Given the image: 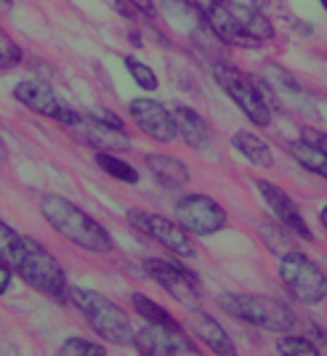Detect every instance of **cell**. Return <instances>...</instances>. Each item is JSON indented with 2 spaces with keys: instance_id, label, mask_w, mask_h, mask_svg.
<instances>
[{
  "instance_id": "cell-20",
  "label": "cell",
  "mask_w": 327,
  "mask_h": 356,
  "mask_svg": "<svg viewBox=\"0 0 327 356\" xmlns=\"http://www.w3.org/2000/svg\"><path fill=\"white\" fill-rule=\"evenodd\" d=\"M232 147L237 149L250 165H258V168H271L274 165V152H271V147H269L261 136L250 134V131H237V134L232 136Z\"/></svg>"
},
{
  "instance_id": "cell-14",
  "label": "cell",
  "mask_w": 327,
  "mask_h": 356,
  "mask_svg": "<svg viewBox=\"0 0 327 356\" xmlns=\"http://www.w3.org/2000/svg\"><path fill=\"white\" fill-rule=\"evenodd\" d=\"M14 99L22 106H27L30 112H35V115L56 120L61 125L72 118V112H74V109H70V106L64 104L59 96L54 93L51 86H45L40 80H22V83H16Z\"/></svg>"
},
{
  "instance_id": "cell-31",
  "label": "cell",
  "mask_w": 327,
  "mask_h": 356,
  "mask_svg": "<svg viewBox=\"0 0 327 356\" xmlns=\"http://www.w3.org/2000/svg\"><path fill=\"white\" fill-rule=\"evenodd\" d=\"M8 287H11V266L0 258V296H6Z\"/></svg>"
},
{
  "instance_id": "cell-10",
  "label": "cell",
  "mask_w": 327,
  "mask_h": 356,
  "mask_svg": "<svg viewBox=\"0 0 327 356\" xmlns=\"http://www.w3.org/2000/svg\"><path fill=\"white\" fill-rule=\"evenodd\" d=\"M176 221L194 237H210L226 226V210L208 194H184L176 202Z\"/></svg>"
},
{
  "instance_id": "cell-11",
  "label": "cell",
  "mask_w": 327,
  "mask_h": 356,
  "mask_svg": "<svg viewBox=\"0 0 327 356\" xmlns=\"http://www.w3.org/2000/svg\"><path fill=\"white\" fill-rule=\"evenodd\" d=\"M144 271L149 280L163 287L170 298H176L184 306H197L202 298V284L197 280V274L189 268L179 266L176 261H165V258H147L144 261Z\"/></svg>"
},
{
  "instance_id": "cell-36",
  "label": "cell",
  "mask_w": 327,
  "mask_h": 356,
  "mask_svg": "<svg viewBox=\"0 0 327 356\" xmlns=\"http://www.w3.org/2000/svg\"><path fill=\"white\" fill-rule=\"evenodd\" d=\"M319 3H322V8H325V11H327V0H319Z\"/></svg>"
},
{
  "instance_id": "cell-19",
  "label": "cell",
  "mask_w": 327,
  "mask_h": 356,
  "mask_svg": "<svg viewBox=\"0 0 327 356\" xmlns=\"http://www.w3.org/2000/svg\"><path fill=\"white\" fill-rule=\"evenodd\" d=\"M173 120H176V128H179V136L186 141V147L192 149H202L208 144L210 131H208V122L202 115H197L192 106H176L173 109Z\"/></svg>"
},
{
  "instance_id": "cell-9",
  "label": "cell",
  "mask_w": 327,
  "mask_h": 356,
  "mask_svg": "<svg viewBox=\"0 0 327 356\" xmlns=\"http://www.w3.org/2000/svg\"><path fill=\"white\" fill-rule=\"evenodd\" d=\"M128 223L134 226L136 232H141L144 237L157 242L160 248H165V250L173 252V255H179V258H194L197 255L192 234L179 221H170V218L157 216V213L131 208L128 210Z\"/></svg>"
},
{
  "instance_id": "cell-7",
  "label": "cell",
  "mask_w": 327,
  "mask_h": 356,
  "mask_svg": "<svg viewBox=\"0 0 327 356\" xmlns=\"http://www.w3.org/2000/svg\"><path fill=\"white\" fill-rule=\"evenodd\" d=\"M64 128L72 134L74 141L96 152H118V149L131 147L122 120L109 109H90L88 115L72 112V118L64 122Z\"/></svg>"
},
{
  "instance_id": "cell-12",
  "label": "cell",
  "mask_w": 327,
  "mask_h": 356,
  "mask_svg": "<svg viewBox=\"0 0 327 356\" xmlns=\"http://www.w3.org/2000/svg\"><path fill=\"white\" fill-rule=\"evenodd\" d=\"M134 348L144 356H176V354H200L197 343L186 335L184 325L163 327L147 325L134 335Z\"/></svg>"
},
{
  "instance_id": "cell-8",
  "label": "cell",
  "mask_w": 327,
  "mask_h": 356,
  "mask_svg": "<svg viewBox=\"0 0 327 356\" xmlns=\"http://www.w3.org/2000/svg\"><path fill=\"white\" fill-rule=\"evenodd\" d=\"M280 280H282L285 290L303 306H317L327 298L325 271L303 252L287 250L280 258Z\"/></svg>"
},
{
  "instance_id": "cell-26",
  "label": "cell",
  "mask_w": 327,
  "mask_h": 356,
  "mask_svg": "<svg viewBox=\"0 0 327 356\" xmlns=\"http://www.w3.org/2000/svg\"><path fill=\"white\" fill-rule=\"evenodd\" d=\"M125 70H128V74L134 77V83L138 86V88L144 90H157V74H154V70L149 67V64H144V61L134 59V56H125Z\"/></svg>"
},
{
  "instance_id": "cell-33",
  "label": "cell",
  "mask_w": 327,
  "mask_h": 356,
  "mask_svg": "<svg viewBox=\"0 0 327 356\" xmlns=\"http://www.w3.org/2000/svg\"><path fill=\"white\" fill-rule=\"evenodd\" d=\"M8 160V147H6V138L0 136V163H6Z\"/></svg>"
},
{
  "instance_id": "cell-30",
  "label": "cell",
  "mask_w": 327,
  "mask_h": 356,
  "mask_svg": "<svg viewBox=\"0 0 327 356\" xmlns=\"http://www.w3.org/2000/svg\"><path fill=\"white\" fill-rule=\"evenodd\" d=\"M253 6L258 8V11H264L269 19H274L277 14L287 16V8H285L282 0H253Z\"/></svg>"
},
{
  "instance_id": "cell-24",
  "label": "cell",
  "mask_w": 327,
  "mask_h": 356,
  "mask_svg": "<svg viewBox=\"0 0 327 356\" xmlns=\"http://www.w3.org/2000/svg\"><path fill=\"white\" fill-rule=\"evenodd\" d=\"M264 83L271 90H282V93H301V86L293 74L282 70L280 64H266L264 67Z\"/></svg>"
},
{
  "instance_id": "cell-25",
  "label": "cell",
  "mask_w": 327,
  "mask_h": 356,
  "mask_svg": "<svg viewBox=\"0 0 327 356\" xmlns=\"http://www.w3.org/2000/svg\"><path fill=\"white\" fill-rule=\"evenodd\" d=\"M277 351L285 356H317L319 346L309 335H285L277 341Z\"/></svg>"
},
{
  "instance_id": "cell-13",
  "label": "cell",
  "mask_w": 327,
  "mask_h": 356,
  "mask_svg": "<svg viewBox=\"0 0 327 356\" xmlns=\"http://www.w3.org/2000/svg\"><path fill=\"white\" fill-rule=\"evenodd\" d=\"M255 189H258V194L264 197V202L269 205V210L277 216V221L282 223L287 232H293V234L301 237L303 242H312L314 234H312V229H309V223L301 216V210H298V205L293 202V197L285 192L282 186L271 184L266 178H255Z\"/></svg>"
},
{
  "instance_id": "cell-28",
  "label": "cell",
  "mask_w": 327,
  "mask_h": 356,
  "mask_svg": "<svg viewBox=\"0 0 327 356\" xmlns=\"http://www.w3.org/2000/svg\"><path fill=\"white\" fill-rule=\"evenodd\" d=\"M19 61H22V48L14 43V38L8 32L0 27V72L14 70Z\"/></svg>"
},
{
  "instance_id": "cell-23",
  "label": "cell",
  "mask_w": 327,
  "mask_h": 356,
  "mask_svg": "<svg viewBox=\"0 0 327 356\" xmlns=\"http://www.w3.org/2000/svg\"><path fill=\"white\" fill-rule=\"evenodd\" d=\"M96 165L104 170L106 176L118 178L122 184H138V170L131 163L120 160L115 152H96Z\"/></svg>"
},
{
  "instance_id": "cell-17",
  "label": "cell",
  "mask_w": 327,
  "mask_h": 356,
  "mask_svg": "<svg viewBox=\"0 0 327 356\" xmlns=\"http://www.w3.org/2000/svg\"><path fill=\"white\" fill-rule=\"evenodd\" d=\"M152 178L165 186V189H184L189 184V168L186 163H181L179 157L173 154H163V152H154V154H147L144 157Z\"/></svg>"
},
{
  "instance_id": "cell-2",
  "label": "cell",
  "mask_w": 327,
  "mask_h": 356,
  "mask_svg": "<svg viewBox=\"0 0 327 356\" xmlns=\"http://www.w3.org/2000/svg\"><path fill=\"white\" fill-rule=\"evenodd\" d=\"M205 16L210 27L221 35L229 45L255 48V45L274 40V24L264 11H258L253 3L245 6L237 0H194Z\"/></svg>"
},
{
  "instance_id": "cell-6",
  "label": "cell",
  "mask_w": 327,
  "mask_h": 356,
  "mask_svg": "<svg viewBox=\"0 0 327 356\" xmlns=\"http://www.w3.org/2000/svg\"><path fill=\"white\" fill-rule=\"evenodd\" d=\"M213 77L218 88L239 106V112L253 125L266 128L271 122V104H269V86L258 83L255 77L232 67L229 61H213Z\"/></svg>"
},
{
  "instance_id": "cell-16",
  "label": "cell",
  "mask_w": 327,
  "mask_h": 356,
  "mask_svg": "<svg viewBox=\"0 0 327 356\" xmlns=\"http://www.w3.org/2000/svg\"><path fill=\"white\" fill-rule=\"evenodd\" d=\"M186 327H189V332H192L197 341H202L208 346L213 354H221V356L237 354V348H234V343L229 338V332H226L221 322H218L216 316H210L208 312H200V309L189 306Z\"/></svg>"
},
{
  "instance_id": "cell-22",
  "label": "cell",
  "mask_w": 327,
  "mask_h": 356,
  "mask_svg": "<svg viewBox=\"0 0 327 356\" xmlns=\"http://www.w3.org/2000/svg\"><path fill=\"white\" fill-rule=\"evenodd\" d=\"M131 303H134V312L147 322V325H163V327H179L181 322H176V316L163 309L160 303H154L152 298L141 296V293H134L131 296Z\"/></svg>"
},
{
  "instance_id": "cell-15",
  "label": "cell",
  "mask_w": 327,
  "mask_h": 356,
  "mask_svg": "<svg viewBox=\"0 0 327 356\" xmlns=\"http://www.w3.org/2000/svg\"><path fill=\"white\" fill-rule=\"evenodd\" d=\"M131 118L138 125V131L160 144H170L176 136H179V128H176V120H173V112H168L160 102L154 99H134L131 102Z\"/></svg>"
},
{
  "instance_id": "cell-21",
  "label": "cell",
  "mask_w": 327,
  "mask_h": 356,
  "mask_svg": "<svg viewBox=\"0 0 327 356\" xmlns=\"http://www.w3.org/2000/svg\"><path fill=\"white\" fill-rule=\"evenodd\" d=\"M287 152H290V157H293L303 170H309V173L327 181V149H322L319 144H312V141H306V138H298V141H293V144L287 147Z\"/></svg>"
},
{
  "instance_id": "cell-29",
  "label": "cell",
  "mask_w": 327,
  "mask_h": 356,
  "mask_svg": "<svg viewBox=\"0 0 327 356\" xmlns=\"http://www.w3.org/2000/svg\"><path fill=\"white\" fill-rule=\"evenodd\" d=\"M118 8L125 16L141 14L147 16V19H152L154 16V0H118Z\"/></svg>"
},
{
  "instance_id": "cell-27",
  "label": "cell",
  "mask_w": 327,
  "mask_h": 356,
  "mask_svg": "<svg viewBox=\"0 0 327 356\" xmlns=\"http://www.w3.org/2000/svg\"><path fill=\"white\" fill-rule=\"evenodd\" d=\"M59 354H70V356H104L106 348L104 346H99V343H90L86 338H67V341L61 343Z\"/></svg>"
},
{
  "instance_id": "cell-1",
  "label": "cell",
  "mask_w": 327,
  "mask_h": 356,
  "mask_svg": "<svg viewBox=\"0 0 327 356\" xmlns=\"http://www.w3.org/2000/svg\"><path fill=\"white\" fill-rule=\"evenodd\" d=\"M0 258L40 296L51 298L56 303L70 300L67 274L59 261L45 250L38 239L19 234L14 226H8L6 221H0Z\"/></svg>"
},
{
  "instance_id": "cell-5",
  "label": "cell",
  "mask_w": 327,
  "mask_h": 356,
  "mask_svg": "<svg viewBox=\"0 0 327 356\" xmlns=\"http://www.w3.org/2000/svg\"><path fill=\"white\" fill-rule=\"evenodd\" d=\"M70 300L83 312L86 322L99 338H104L106 343H115V346L134 343L136 332L131 325V316L122 312L115 300H109L96 290H86V287H70Z\"/></svg>"
},
{
  "instance_id": "cell-3",
  "label": "cell",
  "mask_w": 327,
  "mask_h": 356,
  "mask_svg": "<svg viewBox=\"0 0 327 356\" xmlns=\"http://www.w3.org/2000/svg\"><path fill=\"white\" fill-rule=\"evenodd\" d=\"M40 210H43V218L48 221V226L54 232H59L64 239H70L72 245H77V248L99 252V255H106L115 248L109 232L102 223L96 221L93 216H88L83 208H77L74 202L59 197V194H45L40 200Z\"/></svg>"
},
{
  "instance_id": "cell-35",
  "label": "cell",
  "mask_w": 327,
  "mask_h": 356,
  "mask_svg": "<svg viewBox=\"0 0 327 356\" xmlns=\"http://www.w3.org/2000/svg\"><path fill=\"white\" fill-rule=\"evenodd\" d=\"M11 8V0H0V11H8Z\"/></svg>"
},
{
  "instance_id": "cell-32",
  "label": "cell",
  "mask_w": 327,
  "mask_h": 356,
  "mask_svg": "<svg viewBox=\"0 0 327 356\" xmlns=\"http://www.w3.org/2000/svg\"><path fill=\"white\" fill-rule=\"evenodd\" d=\"M301 138H306V141H312V144H319L322 149H327V134H322V131H312V128H306Z\"/></svg>"
},
{
  "instance_id": "cell-18",
  "label": "cell",
  "mask_w": 327,
  "mask_h": 356,
  "mask_svg": "<svg viewBox=\"0 0 327 356\" xmlns=\"http://www.w3.org/2000/svg\"><path fill=\"white\" fill-rule=\"evenodd\" d=\"M160 8H163L165 19L173 27L189 32V35L200 30L202 24H208V16H205V11L194 0H163Z\"/></svg>"
},
{
  "instance_id": "cell-34",
  "label": "cell",
  "mask_w": 327,
  "mask_h": 356,
  "mask_svg": "<svg viewBox=\"0 0 327 356\" xmlns=\"http://www.w3.org/2000/svg\"><path fill=\"white\" fill-rule=\"evenodd\" d=\"M319 223H322V229L327 232V205L322 208V213H319Z\"/></svg>"
},
{
  "instance_id": "cell-4",
  "label": "cell",
  "mask_w": 327,
  "mask_h": 356,
  "mask_svg": "<svg viewBox=\"0 0 327 356\" xmlns=\"http://www.w3.org/2000/svg\"><path fill=\"white\" fill-rule=\"evenodd\" d=\"M218 309L245 325H253L266 332H290L298 325V314L269 296H248V293H221L216 298Z\"/></svg>"
}]
</instances>
